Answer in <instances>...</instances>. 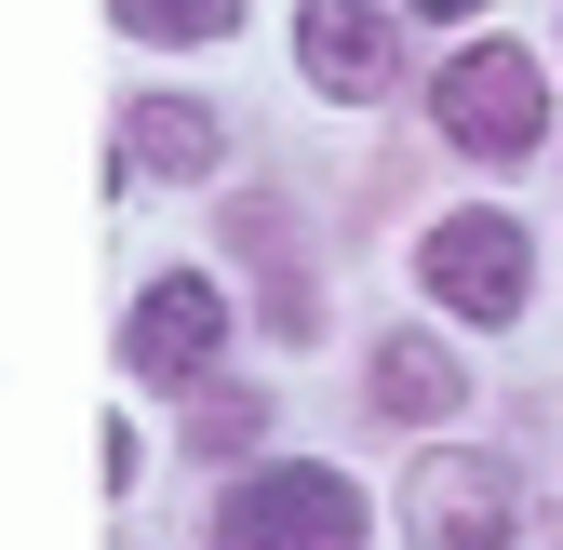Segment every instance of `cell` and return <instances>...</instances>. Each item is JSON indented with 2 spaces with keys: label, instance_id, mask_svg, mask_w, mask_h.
<instances>
[{
  "label": "cell",
  "instance_id": "cell-1",
  "mask_svg": "<svg viewBox=\"0 0 563 550\" xmlns=\"http://www.w3.org/2000/svg\"><path fill=\"white\" fill-rule=\"evenodd\" d=\"M443 134H456V148L470 162H523L537 148V121H550V67L523 54V41H470L456 67H443Z\"/></svg>",
  "mask_w": 563,
  "mask_h": 550
},
{
  "label": "cell",
  "instance_id": "cell-2",
  "mask_svg": "<svg viewBox=\"0 0 563 550\" xmlns=\"http://www.w3.org/2000/svg\"><path fill=\"white\" fill-rule=\"evenodd\" d=\"M216 550H363V497L335 470H309V457L242 470V497L216 510Z\"/></svg>",
  "mask_w": 563,
  "mask_h": 550
},
{
  "label": "cell",
  "instance_id": "cell-3",
  "mask_svg": "<svg viewBox=\"0 0 563 550\" xmlns=\"http://www.w3.org/2000/svg\"><path fill=\"white\" fill-rule=\"evenodd\" d=\"M430 296L456 322H510L523 309V229L510 216H443L430 229Z\"/></svg>",
  "mask_w": 563,
  "mask_h": 550
},
{
  "label": "cell",
  "instance_id": "cell-4",
  "mask_svg": "<svg viewBox=\"0 0 563 550\" xmlns=\"http://www.w3.org/2000/svg\"><path fill=\"white\" fill-rule=\"evenodd\" d=\"M216 336H229V296L216 283H148L134 322H121V363L148 376V389H188L201 363H216Z\"/></svg>",
  "mask_w": 563,
  "mask_h": 550
},
{
  "label": "cell",
  "instance_id": "cell-5",
  "mask_svg": "<svg viewBox=\"0 0 563 550\" xmlns=\"http://www.w3.org/2000/svg\"><path fill=\"white\" fill-rule=\"evenodd\" d=\"M416 550H510V470L497 457H430L416 470Z\"/></svg>",
  "mask_w": 563,
  "mask_h": 550
},
{
  "label": "cell",
  "instance_id": "cell-6",
  "mask_svg": "<svg viewBox=\"0 0 563 550\" xmlns=\"http://www.w3.org/2000/svg\"><path fill=\"white\" fill-rule=\"evenodd\" d=\"M296 54H309V81L349 95V108L389 95V14H376V0H309V14H296Z\"/></svg>",
  "mask_w": 563,
  "mask_h": 550
},
{
  "label": "cell",
  "instance_id": "cell-7",
  "mask_svg": "<svg viewBox=\"0 0 563 550\" xmlns=\"http://www.w3.org/2000/svg\"><path fill=\"white\" fill-rule=\"evenodd\" d=\"M121 162H148V175H216V121L175 108V95H148V108L121 121Z\"/></svg>",
  "mask_w": 563,
  "mask_h": 550
},
{
  "label": "cell",
  "instance_id": "cell-8",
  "mask_svg": "<svg viewBox=\"0 0 563 550\" xmlns=\"http://www.w3.org/2000/svg\"><path fill=\"white\" fill-rule=\"evenodd\" d=\"M456 389H470V376L430 350V336H389V350H376V403H389V417H443Z\"/></svg>",
  "mask_w": 563,
  "mask_h": 550
},
{
  "label": "cell",
  "instance_id": "cell-9",
  "mask_svg": "<svg viewBox=\"0 0 563 550\" xmlns=\"http://www.w3.org/2000/svg\"><path fill=\"white\" fill-rule=\"evenodd\" d=\"M121 28L134 41H216V28H242V0H121Z\"/></svg>",
  "mask_w": 563,
  "mask_h": 550
},
{
  "label": "cell",
  "instance_id": "cell-10",
  "mask_svg": "<svg viewBox=\"0 0 563 550\" xmlns=\"http://www.w3.org/2000/svg\"><path fill=\"white\" fill-rule=\"evenodd\" d=\"M416 14H443V28H456V14H483V0H416Z\"/></svg>",
  "mask_w": 563,
  "mask_h": 550
}]
</instances>
